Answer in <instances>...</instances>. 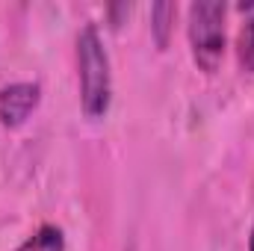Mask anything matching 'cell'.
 I'll list each match as a JSON object with an SVG mask.
<instances>
[{"instance_id":"cell-5","label":"cell","mask_w":254,"mask_h":251,"mask_svg":"<svg viewBox=\"0 0 254 251\" xmlns=\"http://www.w3.org/2000/svg\"><path fill=\"white\" fill-rule=\"evenodd\" d=\"M15 251H65V234L60 225H42Z\"/></svg>"},{"instance_id":"cell-2","label":"cell","mask_w":254,"mask_h":251,"mask_svg":"<svg viewBox=\"0 0 254 251\" xmlns=\"http://www.w3.org/2000/svg\"><path fill=\"white\" fill-rule=\"evenodd\" d=\"M228 6L219 0H195L187 9V39H190V54L198 71L213 77L228 48Z\"/></svg>"},{"instance_id":"cell-6","label":"cell","mask_w":254,"mask_h":251,"mask_svg":"<svg viewBox=\"0 0 254 251\" xmlns=\"http://www.w3.org/2000/svg\"><path fill=\"white\" fill-rule=\"evenodd\" d=\"M237 60L240 68L254 74V15H249L237 33Z\"/></svg>"},{"instance_id":"cell-3","label":"cell","mask_w":254,"mask_h":251,"mask_svg":"<svg viewBox=\"0 0 254 251\" xmlns=\"http://www.w3.org/2000/svg\"><path fill=\"white\" fill-rule=\"evenodd\" d=\"M42 104V86L36 80H18L0 89V125L15 130L27 125V119Z\"/></svg>"},{"instance_id":"cell-1","label":"cell","mask_w":254,"mask_h":251,"mask_svg":"<svg viewBox=\"0 0 254 251\" xmlns=\"http://www.w3.org/2000/svg\"><path fill=\"white\" fill-rule=\"evenodd\" d=\"M77 89L80 110L86 119L98 122L110 113L113 104V65L104 48V36L98 24H86L77 33Z\"/></svg>"},{"instance_id":"cell-7","label":"cell","mask_w":254,"mask_h":251,"mask_svg":"<svg viewBox=\"0 0 254 251\" xmlns=\"http://www.w3.org/2000/svg\"><path fill=\"white\" fill-rule=\"evenodd\" d=\"M249 251H254V225H252V234H249Z\"/></svg>"},{"instance_id":"cell-4","label":"cell","mask_w":254,"mask_h":251,"mask_svg":"<svg viewBox=\"0 0 254 251\" xmlns=\"http://www.w3.org/2000/svg\"><path fill=\"white\" fill-rule=\"evenodd\" d=\"M175 18H178V3H154L151 6V36L160 51H166L172 42Z\"/></svg>"}]
</instances>
